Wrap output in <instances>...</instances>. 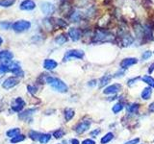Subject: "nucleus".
<instances>
[{
	"instance_id": "nucleus-28",
	"label": "nucleus",
	"mask_w": 154,
	"mask_h": 144,
	"mask_svg": "<svg viewBox=\"0 0 154 144\" xmlns=\"http://www.w3.org/2000/svg\"><path fill=\"white\" fill-rule=\"evenodd\" d=\"M16 0H0V7H11L14 4Z\"/></svg>"
},
{
	"instance_id": "nucleus-5",
	"label": "nucleus",
	"mask_w": 154,
	"mask_h": 144,
	"mask_svg": "<svg viewBox=\"0 0 154 144\" xmlns=\"http://www.w3.org/2000/svg\"><path fill=\"white\" fill-rule=\"evenodd\" d=\"M119 43L122 44L123 47H127L129 45H131L134 40H133V38L131 37V35H130L129 33L127 32H122V33H119Z\"/></svg>"
},
{
	"instance_id": "nucleus-20",
	"label": "nucleus",
	"mask_w": 154,
	"mask_h": 144,
	"mask_svg": "<svg viewBox=\"0 0 154 144\" xmlns=\"http://www.w3.org/2000/svg\"><path fill=\"white\" fill-rule=\"evenodd\" d=\"M64 115H65V119L66 121H69L74 116V110L72 109H66L64 112Z\"/></svg>"
},
{
	"instance_id": "nucleus-12",
	"label": "nucleus",
	"mask_w": 154,
	"mask_h": 144,
	"mask_svg": "<svg viewBox=\"0 0 154 144\" xmlns=\"http://www.w3.org/2000/svg\"><path fill=\"white\" fill-rule=\"evenodd\" d=\"M69 36L71 38V40L77 41L81 38L82 32H81V30H79L78 28H70L69 31Z\"/></svg>"
},
{
	"instance_id": "nucleus-8",
	"label": "nucleus",
	"mask_w": 154,
	"mask_h": 144,
	"mask_svg": "<svg viewBox=\"0 0 154 144\" xmlns=\"http://www.w3.org/2000/svg\"><path fill=\"white\" fill-rule=\"evenodd\" d=\"M90 126H91V121H89V120H83V121H81L80 123L76 125L74 130L77 134H83L90 128Z\"/></svg>"
},
{
	"instance_id": "nucleus-31",
	"label": "nucleus",
	"mask_w": 154,
	"mask_h": 144,
	"mask_svg": "<svg viewBox=\"0 0 154 144\" xmlns=\"http://www.w3.org/2000/svg\"><path fill=\"white\" fill-rule=\"evenodd\" d=\"M25 139V136H22V134H18V136H14L11 139V142L12 143H18L20 141H23Z\"/></svg>"
},
{
	"instance_id": "nucleus-22",
	"label": "nucleus",
	"mask_w": 154,
	"mask_h": 144,
	"mask_svg": "<svg viewBox=\"0 0 154 144\" xmlns=\"http://www.w3.org/2000/svg\"><path fill=\"white\" fill-rule=\"evenodd\" d=\"M139 109H140V106L137 103H134V104L127 106V110L130 113H138Z\"/></svg>"
},
{
	"instance_id": "nucleus-42",
	"label": "nucleus",
	"mask_w": 154,
	"mask_h": 144,
	"mask_svg": "<svg viewBox=\"0 0 154 144\" xmlns=\"http://www.w3.org/2000/svg\"><path fill=\"white\" fill-rule=\"evenodd\" d=\"M99 133H100V130L99 129H96V130H94V131H93V132L91 133V136H93V137H94V136H97Z\"/></svg>"
},
{
	"instance_id": "nucleus-41",
	"label": "nucleus",
	"mask_w": 154,
	"mask_h": 144,
	"mask_svg": "<svg viewBox=\"0 0 154 144\" xmlns=\"http://www.w3.org/2000/svg\"><path fill=\"white\" fill-rule=\"evenodd\" d=\"M123 74H124V69H122V70L119 71V72H117V73L115 74V76H114V77H116V78H118V77H119H119H122V75H123Z\"/></svg>"
},
{
	"instance_id": "nucleus-47",
	"label": "nucleus",
	"mask_w": 154,
	"mask_h": 144,
	"mask_svg": "<svg viewBox=\"0 0 154 144\" xmlns=\"http://www.w3.org/2000/svg\"><path fill=\"white\" fill-rule=\"evenodd\" d=\"M95 83H96V81H95V80H94V81H91L90 83H89V86H95Z\"/></svg>"
},
{
	"instance_id": "nucleus-45",
	"label": "nucleus",
	"mask_w": 154,
	"mask_h": 144,
	"mask_svg": "<svg viewBox=\"0 0 154 144\" xmlns=\"http://www.w3.org/2000/svg\"><path fill=\"white\" fill-rule=\"evenodd\" d=\"M71 144H79V140H77V139L73 138V139H71Z\"/></svg>"
},
{
	"instance_id": "nucleus-13",
	"label": "nucleus",
	"mask_w": 154,
	"mask_h": 144,
	"mask_svg": "<svg viewBox=\"0 0 154 144\" xmlns=\"http://www.w3.org/2000/svg\"><path fill=\"white\" fill-rule=\"evenodd\" d=\"M137 62H138V59H136V58H126V59L122 60V62H120V67L122 69H125L128 68L129 66L136 64Z\"/></svg>"
},
{
	"instance_id": "nucleus-43",
	"label": "nucleus",
	"mask_w": 154,
	"mask_h": 144,
	"mask_svg": "<svg viewBox=\"0 0 154 144\" xmlns=\"http://www.w3.org/2000/svg\"><path fill=\"white\" fill-rule=\"evenodd\" d=\"M82 144H95V142L91 139H85V140L82 142Z\"/></svg>"
},
{
	"instance_id": "nucleus-35",
	"label": "nucleus",
	"mask_w": 154,
	"mask_h": 144,
	"mask_svg": "<svg viewBox=\"0 0 154 144\" xmlns=\"http://www.w3.org/2000/svg\"><path fill=\"white\" fill-rule=\"evenodd\" d=\"M65 132L63 130H57L54 133H53V136H54L55 138H61L62 136H64Z\"/></svg>"
},
{
	"instance_id": "nucleus-3",
	"label": "nucleus",
	"mask_w": 154,
	"mask_h": 144,
	"mask_svg": "<svg viewBox=\"0 0 154 144\" xmlns=\"http://www.w3.org/2000/svg\"><path fill=\"white\" fill-rule=\"evenodd\" d=\"M84 52L82 50H77V49H72V50H69L66 55L64 57V62H67L71 59H78V60H81L84 58Z\"/></svg>"
},
{
	"instance_id": "nucleus-18",
	"label": "nucleus",
	"mask_w": 154,
	"mask_h": 144,
	"mask_svg": "<svg viewBox=\"0 0 154 144\" xmlns=\"http://www.w3.org/2000/svg\"><path fill=\"white\" fill-rule=\"evenodd\" d=\"M37 110V109H28L26 110H24V112H22L21 113H19L18 117L20 119H23V120H26L28 119L29 117H31L32 115L34 114V112H35Z\"/></svg>"
},
{
	"instance_id": "nucleus-27",
	"label": "nucleus",
	"mask_w": 154,
	"mask_h": 144,
	"mask_svg": "<svg viewBox=\"0 0 154 144\" xmlns=\"http://www.w3.org/2000/svg\"><path fill=\"white\" fill-rule=\"evenodd\" d=\"M142 80L144 82V83H146L149 86L154 88V79L152 78V77L146 75V76H143V78H142Z\"/></svg>"
},
{
	"instance_id": "nucleus-1",
	"label": "nucleus",
	"mask_w": 154,
	"mask_h": 144,
	"mask_svg": "<svg viewBox=\"0 0 154 144\" xmlns=\"http://www.w3.org/2000/svg\"><path fill=\"white\" fill-rule=\"evenodd\" d=\"M115 40V37L112 33H110L103 29H97L94 32L93 37L94 43H104V42H113Z\"/></svg>"
},
{
	"instance_id": "nucleus-26",
	"label": "nucleus",
	"mask_w": 154,
	"mask_h": 144,
	"mask_svg": "<svg viewBox=\"0 0 154 144\" xmlns=\"http://www.w3.org/2000/svg\"><path fill=\"white\" fill-rule=\"evenodd\" d=\"M51 139V136L49 134H42L41 136H40V139H38V141H40L42 144H45L47 143Z\"/></svg>"
},
{
	"instance_id": "nucleus-33",
	"label": "nucleus",
	"mask_w": 154,
	"mask_h": 144,
	"mask_svg": "<svg viewBox=\"0 0 154 144\" xmlns=\"http://www.w3.org/2000/svg\"><path fill=\"white\" fill-rule=\"evenodd\" d=\"M67 40V38H66V37L65 36V35H61V36H59L58 38H56V40H55V41L58 43V44H64V43L66 42Z\"/></svg>"
},
{
	"instance_id": "nucleus-32",
	"label": "nucleus",
	"mask_w": 154,
	"mask_h": 144,
	"mask_svg": "<svg viewBox=\"0 0 154 144\" xmlns=\"http://www.w3.org/2000/svg\"><path fill=\"white\" fill-rule=\"evenodd\" d=\"M122 109H123V105L122 103H118L113 107V112L114 113H119V112H122Z\"/></svg>"
},
{
	"instance_id": "nucleus-34",
	"label": "nucleus",
	"mask_w": 154,
	"mask_h": 144,
	"mask_svg": "<svg viewBox=\"0 0 154 144\" xmlns=\"http://www.w3.org/2000/svg\"><path fill=\"white\" fill-rule=\"evenodd\" d=\"M10 71L9 68V64H0V74H4L6 72Z\"/></svg>"
},
{
	"instance_id": "nucleus-24",
	"label": "nucleus",
	"mask_w": 154,
	"mask_h": 144,
	"mask_svg": "<svg viewBox=\"0 0 154 144\" xmlns=\"http://www.w3.org/2000/svg\"><path fill=\"white\" fill-rule=\"evenodd\" d=\"M113 138H114V134L113 133H108V134H106L104 136H102L100 142H101V144H106V143L110 142Z\"/></svg>"
},
{
	"instance_id": "nucleus-16",
	"label": "nucleus",
	"mask_w": 154,
	"mask_h": 144,
	"mask_svg": "<svg viewBox=\"0 0 154 144\" xmlns=\"http://www.w3.org/2000/svg\"><path fill=\"white\" fill-rule=\"evenodd\" d=\"M13 58H14V54L11 51L3 50V51L0 52V60L5 61L6 62H11Z\"/></svg>"
},
{
	"instance_id": "nucleus-29",
	"label": "nucleus",
	"mask_w": 154,
	"mask_h": 144,
	"mask_svg": "<svg viewBox=\"0 0 154 144\" xmlns=\"http://www.w3.org/2000/svg\"><path fill=\"white\" fill-rule=\"evenodd\" d=\"M11 27H13V24L9 21H1L0 22V29L2 30H8Z\"/></svg>"
},
{
	"instance_id": "nucleus-23",
	"label": "nucleus",
	"mask_w": 154,
	"mask_h": 144,
	"mask_svg": "<svg viewBox=\"0 0 154 144\" xmlns=\"http://www.w3.org/2000/svg\"><path fill=\"white\" fill-rule=\"evenodd\" d=\"M111 78H112V77H111L110 75H104L102 78L100 79L99 88H103V86H105L106 85H108L111 81Z\"/></svg>"
},
{
	"instance_id": "nucleus-6",
	"label": "nucleus",
	"mask_w": 154,
	"mask_h": 144,
	"mask_svg": "<svg viewBox=\"0 0 154 144\" xmlns=\"http://www.w3.org/2000/svg\"><path fill=\"white\" fill-rule=\"evenodd\" d=\"M24 106H25V101H24L22 98L20 97H17L16 99H14L11 103V108L14 112H20V110L24 108Z\"/></svg>"
},
{
	"instance_id": "nucleus-40",
	"label": "nucleus",
	"mask_w": 154,
	"mask_h": 144,
	"mask_svg": "<svg viewBox=\"0 0 154 144\" xmlns=\"http://www.w3.org/2000/svg\"><path fill=\"white\" fill-rule=\"evenodd\" d=\"M139 141H140V139H139V138H134V139H132V140L125 142L124 144H138Z\"/></svg>"
},
{
	"instance_id": "nucleus-44",
	"label": "nucleus",
	"mask_w": 154,
	"mask_h": 144,
	"mask_svg": "<svg viewBox=\"0 0 154 144\" xmlns=\"http://www.w3.org/2000/svg\"><path fill=\"white\" fill-rule=\"evenodd\" d=\"M148 110L150 112H154V103H151L148 106Z\"/></svg>"
},
{
	"instance_id": "nucleus-21",
	"label": "nucleus",
	"mask_w": 154,
	"mask_h": 144,
	"mask_svg": "<svg viewBox=\"0 0 154 144\" xmlns=\"http://www.w3.org/2000/svg\"><path fill=\"white\" fill-rule=\"evenodd\" d=\"M151 94H152V90H151V88H146L143 90V92L141 94L142 96V98L143 100H148L149 98L151 97Z\"/></svg>"
},
{
	"instance_id": "nucleus-30",
	"label": "nucleus",
	"mask_w": 154,
	"mask_h": 144,
	"mask_svg": "<svg viewBox=\"0 0 154 144\" xmlns=\"http://www.w3.org/2000/svg\"><path fill=\"white\" fill-rule=\"evenodd\" d=\"M41 134L38 132H36V131H31L30 133H29V136H30L33 140H38L40 139V136H41Z\"/></svg>"
},
{
	"instance_id": "nucleus-25",
	"label": "nucleus",
	"mask_w": 154,
	"mask_h": 144,
	"mask_svg": "<svg viewBox=\"0 0 154 144\" xmlns=\"http://www.w3.org/2000/svg\"><path fill=\"white\" fill-rule=\"evenodd\" d=\"M19 133H20V130H19L18 128H14V129H11V130H9V131L6 133L7 134V136L8 137H14V136H17L19 134Z\"/></svg>"
},
{
	"instance_id": "nucleus-46",
	"label": "nucleus",
	"mask_w": 154,
	"mask_h": 144,
	"mask_svg": "<svg viewBox=\"0 0 154 144\" xmlns=\"http://www.w3.org/2000/svg\"><path fill=\"white\" fill-rule=\"evenodd\" d=\"M153 70H154V62L150 65V68H149L148 72H149V73H152V71H153Z\"/></svg>"
},
{
	"instance_id": "nucleus-2",
	"label": "nucleus",
	"mask_w": 154,
	"mask_h": 144,
	"mask_svg": "<svg viewBox=\"0 0 154 144\" xmlns=\"http://www.w3.org/2000/svg\"><path fill=\"white\" fill-rule=\"evenodd\" d=\"M45 83L49 85L53 89H55L56 91H59V92H62V93L66 92L67 89H69L67 86L62 80L55 78V77H52L48 74L45 75Z\"/></svg>"
},
{
	"instance_id": "nucleus-37",
	"label": "nucleus",
	"mask_w": 154,
	"mask_h": 144,
	"mask_svg": "<svg viewBox=\"0 0 154 144\" xmlns=\"http://www.w3.org/2000/svg\"><path fill=\"white\" fill-rule=\"evenodd\" d=\"M55 24H57L59 27H66V23L64 21V20H62V19H55Z\"/></svg>"
},
{
	"instance_id": "nucleus-7",
	"label": "nucleus",
	"mask_w": 154,
	"mask_h": 144,
	"mask_svg": "<svg viewBox=\"0 0 154 144\" xmlns=\"http://www.w3.org/2000/svg\"><path fill=\"white\" fill-rule=\"evenodd\" d=\"M41 9H42V12L45 14V16H51L55 11L54 5L50 2H42L41 4Z\"/></svg>"
},
{
	"instance_id": "nucleus-15",
	"label": "nucleus",
	"mask_w": 154,
	"mask_h": 144,
	"mask_svg": "<svg viewBox=\"0 0 154 144\" xmlns=\"http://www.w3.org/2000/svg\"><path fill=\"white\" fill-rule=\"evenodd\" d=\"M120 88H122V86L119 84H115V85L109 86L108 88H106L103 92L105 94H116L120 90Z\"/></svg>"
},
{
	"instance_id": "nucleus-39",
	"label": "nucleus",
	"mask_w": 154,
	"mask_h": 144,
	"mask_svg": "<svg viewBox=\"0 0 154 144\" xmlns=\"http://www.w3.org/2000/svg\"><path fill=\"white\" fill-rule=\"evenodd\" d=\"M140 79H141V77H137V78H134V79L129 80V81H128V86H132L135 84V82L138 81V80H140Z\"/></svg>"
},
{
	"instance_id": "nucleus-4",
	"label": "nucleus",
	"mask_w": 154,
	"mask_h": 144,
	"mask_svg": "<svg viewBox=\"0 0 154 144\" xmlns=\"http://www.w3.org/2000/svg\"><path fill=\"white\" fill-rule=\"evenodd\" d=\"M31 27V23L27 20H18L13 23V30L16 32H24L27 31Z\"/></svg>"
},
{
	"instance_id": "nucleus-17",
	"label": "nucleus",
	"mask_w": 154,
	"mask_h": 144,
	"mask_svg": "<svg viewBox=\"0 0 154 144\" xmlns=\"http://www.w3.org/2000/svg\"><path fill=\"white\" fill-rule=\"evenodd\" d=\"M57 65H58L57 62L54 61V60H52V59H46L45 62H43V67H45V68L47 69V70L55 69L57 67Z\"/></svg>"
},
{
	"instance_id": "nucleus-11",
	"label": "nucleus",
	"mask_w": 154,
	"mask_h": 144,
	"mask_svg": "<svg viewBox=\"0 0 154 144\" xmlns=\"http://www.w3.org/2000/svg\"><path fill=\"white\" fill-rule=\"evenodd\" d=\"M20 10L23 11H32L36 8V4L33 0H23L20 3V6H19Z\"/></svg>"
},
{
	"instance_id": "nucleus-48",
	"label": "nucleus",
	"mask_w": 154,
	"mask_h": 144,
	"mask_svg": "<svg viewBox=\"0 0 154 144\" xmlns=\"http://www.w3.org/2000/svg\"><path fill=\"white\" fill-rule=\"evenodd\" d=\"M2 43H3V38H2L1 37H0V46H1Z\"/></svg>"
},
{
	"instance_id": "nucleus-9",
	"label": "nucleus",
	"mask_w": 154,
	"mask_h": 144,
	"mask_svg": "<svg viewBox=\"0 0 154 144\" xmlns=\"http://www.w3.org/2000/svg\"><path fill=\"white\" fill-rule=\"evenodd\" d=\"M9 68H10V71H12L17 77H22L24 75L20 65L18 64V62H10Z\"/></svg>"
},
{
	"instance_id": "nucleus-14",
	"label": "nucleus",
	"mask_w": 154,
	"mask_h": 144,
	"mask_svg": "<svg viewBox=\"0 0 154 144\" xmlns=\"http://www.w3.org/2000/svg\"><path fill=\"white\" fill-rule=\"evenodd\" d=\"M134 32L135 35L138 38H144L146 36V32H144V27H143L140 23L134 24Z\"/></svg>"
},
{
	"instance_id": "nucleus-36",
	"label": "nucleus",
	"mask_w": 154,
	"mask_h": 144,
	"mask_svg": "<svg viewBox=\"0 0 154 144\" xmlns=\"http://www.w3.org/2000/svg\"><path fill=\"white\" fill-rule=\"evenodd\" d=\"M150 57H151V52H150V51H146V52H143V53L142 59H143V61H146V60H148Z\"/></svg>"
},
{
	"instance_id": "nucleus-19",
	"label": "nucleus",
	"mask_w": 154,
	"mask_h": 144,
	"mask_svg": "<svg viewBox=\"0 0 154 144\" xmlns=\"http://www.w3.org/2000/svg\"><path fill=\"white\" fill-rule=\"evenodd\" d=\"M82 16H83V14H82L81 12H79V11H74V12L71 13L69 18H70V20L72 22H78V21H80L81 19H82Z\"/></svg>"
},
{
	"instance_id": "nucleus-38",
	"label": "nucleus",
	"mask_w": 154,
	"mask_h": 144,
	"mask_svg": "<svg viewBox=\"0 0 154 144\" xmlns=\"http://www.w3.org/2000/svg\"><path fill=\"white\" fill-rule=\"evenodd\" d=\"M27 89H28V91L31 94H35L37 92V90H38V88H36V86H27Z\"/></svg>"
},
{
	"instance_id": "nucleus-10",
	"label": "nucleus",
	"mask_w": 154,
	"mask_h": 144,
	"mask_svg": "<svg viewBox=\"0 0 154 144\" xmlns=\"http://www.w3.org/2000/svg\"><path fill=\"white\" fill-rule=\"evenodd\" d=\"M17 84H18V81L16 77H9V78H7L3 82L2 86L5 89H10L14 88V86H16Z\"/></svg>"
}]
</instances>
